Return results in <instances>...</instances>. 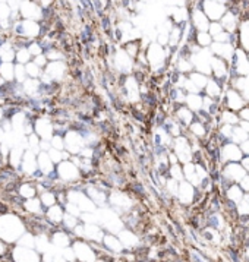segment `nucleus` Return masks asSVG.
<instances>
[{"instance_id": "nucleus-5", "label": "nucleus", "mask_w": 249, "mask_h": 262, "mask_svg": "<svg viewBox=\"0 0 249 262\" xmlns=\"http://www.w3.org/2000/svg\"><path fill=\"white\" fill-rule=\"evenodd\" d=\"M218 92H220V91H218V87L215 85L214 82L208 85V94H210V95H213V97H215V95H218Z\"/></svg>"}, {"instance_id": "nucleus-9", "label": "nucleus", "mask_w": 249, "mask_h": 262, "mask_svg": "<svg viewBox=\"0 0 249 262\" xmlns=\"http://www.w3.org/2000/svg\"><path fill=\"white\" fill-rule=\"evenodd\" d=\"M220 32H221V26L218 23H213L211 25V34L217 35V34H220Z\"/></svg>"}, {"instance_id": "nucleus-8", "label": "nucleus", "mask_w": 249, "mask_h": 262, "mask_svg": "<svg viewBox=\"0 0 249 262\" xmlns=\"http://www.w3.org/2000/svg\"><path fill=\"white\" fill-rule=\"evenodd\" d=\"M179 116H180L182 119H185V122H186V123H189V120H191V113H189L188 110H180Z\"/></svg>"}, {"instance_id": "nucleus-16", "label": "nucleus", "mask_w": 249, "mask_h": 262, "mask_svg": "<svg viewBox=\"0 0 249 262\" xmlns=\"http://www.w3.org/2000/svg\"><path fill=\"white\" fill-rule=\"evenodd\" d=\"M5 211H6V208H5V205H2V204H0V212H5Z\"/></svg>"}, {"instance_id": "nucleus-3", "label": "nucleus", "mask_w": 249, "mask_h": 262, "mask_svg": "<svg viewBox=\"0 0 249 262\" xmlns=\"http://www.w3.org/2000/svg\"><path fill=\"white\" fill-rule=\"evenodd\" d=\"M198 41H199L202 46H207V44H210L211 38H210V35L204 34V32H199V34H198Z\"/></svg>"}, {"instance_id": "nucleus-1", "label": "nucleus", "mask_w": 249, "mask_h": 262, "mask_svg": "<svg viewBox=\"0 0 249 262\" xmlns=\"http://www.w3.org/2000/svg\"><path fill=\"white\" fill-rule=\"evenodd\" d=\"M223 155H224V158H229V155L232 157V158H239L240 157V152L238 151V148L235 147V145H229V147H226L224 148V151H223Z\"/></svg>"}, {"instance_id": "nucleus-13", "label": "nucleus", "mask_w": 249, "mask_h": 262, "mask_svg": "<svg viewBox=\"0 0 249 262\" xmlns=\"http://www.w3.org/2000/svg\"><path fill=\"white\" fill-rule=\"evenodd\" d=\"M243 184H242V186H243V187H245V189H248L249 190V179H246V177H245V179H243Z\"/></svg>"}, {"instance_id": "nucleus-17", "label": "nucleus", "mask_w": 249, "mask_h": 262, "mask_svg": "<svg viewBox=\"0 0 249 262\" xmlns=\"http://www.w3.org/2000/svg\"><path fill=\"white\" fill-rule=\"evenodd\" d=\"M245 166H246V167H248V169H249V158H246V160H245Z\"/></svg>"}, {"instance_id": "nucleus-2", "label": "nucleus", "mask_w": 249, "mask_h": 262, "mask_svg": "<svg viewBox=\"0 0 249 262\" xmlns=\"http://www.w3.org/2000/svg\"><path fill=\"white\" fill-rule=\"evenodd\" d=\"M230 105H232L233 108H239V107L242 105V101H240V98H239L238 95H235L233 92H230Z\"/></svg>"}, {"instance_id": "nucleus-15", "label": "nucleus", "mask_w": 249, "mask_h": 262, "mask_svg": "<svg viewBox=\"0 0 249 262\" xmlns=\"http://www.w3.org/2000/svg\"><path fill=\"white\" fill-rule=\"evenodd\" d=\"M16 31H18L19 34H22V32H23V26H22V25H19V26L16 28Z\"/></svg>"}, {"instance_id": "nucleus-10", "label": "nucleus", "mask_w": 249, "mask_h": 262, "mask_svg": "<svg viewBox=\"0 0 249 262\" xmlns=\"http://www.w3.org/2000/svg\"><path fill=\"white\" fill-rule=\"evenodd\" d=\"M223 119H224V120H227V122H236V117H235V116H232V113H224Z\"/></svg>"}, {"instance_id": "nucleus-14", "label": "nucleus", "mask_w": 249, "mask_h": 262, "mask_svg": "<svg viewBox=\"0 0 249 262\" xmlns=\"http://www.w3.org/2000/svg\"><path fill=\"white\" fill-rule=\"evenodd\" d=\"M242 117H243V119H248V120H249V110H248V108L242 111Z\"/></svg>"}, {"instance_id": "nucleus-4", "label": "nucleus", "mask_w": 249, "mask_h": 262, "mask_svg": "<svg viewBox=\"0 0 249 262\" xmlns=\"http://www.w3.org/2000/svg\"><path fill=\"white\" fill-rule=\"evenodd\" d=\"M229 196H230L233 201H239V199H240V190H239L236 186H233V187H232V190L229 192Z\"/></svg>"}, {"instance_id": "nucleus-6", "label": "nucleus", "mask_w": 249, "mask_h": 262, "mask_svg": "<svg viewBox=\"0 0 249 262\" xmlns=\"http://www.w3.org/2000/svg\"><path fill=\"white\" fill-rule=\"evenodd\" d=\"M192 130L196 133V135H204V127H202V125H199V123H195V125H192Z\"/></svg>"}, {"instance_id": "nucleus-7", "label": "nucleus", "mask_w": 249, "mask_h": 262, "mask_svg": "<svg viewBox=\"0 0 249 262\" xmlns=\"http://www.w3.org/2000/svg\"><path fill=\"white\" fill-rule=\"evenodd\" d=\"M192 81L196 84V85H205V78L204 76H201V75H193L192 76Z\"/></svg>"}, {"instance_id": "nucleus-12", "label": "nucleus", "mask_w": 249, "mask_h": 262, "mask_svg": "<svg viewBox=\"0 0 249 262\" xmlns=\"http://www.w3.org/2000/svg\"><path fill=\"white\" fill-rule=\"evenodd\" d=\"M242 149H243L245 152H248V154H249V142H243V145H242Z\"/></svg>"}, {"instance_id": "nucleus-11", "label": "nucleus", "mask_w": 249, "mask_h": 262, "mask_svg": "<svg viewBox=\"0 0 249 262\" xmlns=\"http://www.w3.org/2000/svg\"><path fill=\"white\" fill-rule=\"evenodd\" d=\"M171 174H173V177H180V170H179V167L173 166V169H171Z\"/></svg>"}]
</instances>
